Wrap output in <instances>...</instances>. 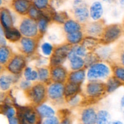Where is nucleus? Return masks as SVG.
<instances>
[{
  "label": "nucleus",
  "mask_w": 124,
  "mask_h": 124,
  "mask_svg": "<svg viewBox=\"0 0 124 124\" xmlns=\"http://www.w3.org/2000/svg\"><path fill=\"white\" fill-rule=\"evenodd\" d=\"M110 74L108 67L102 63H96L91 67L87 73L88 79L94 81L99 79L105 78Z\"/></svg>",
  "instance_id": "obj_1"
},
{
  "label": "nucleus",
  "mask_w": 124,
  "mask_h": 124,
  "mask_svg": "<svg viewBox=\"0 0 124 124\" xmlns=\"http://www.w3.org/2000/svg\"><path fill=\"white\" fill-rule=\"evenodd\" d=\"M38 30V26L36 21L31 18L23 19L19 26L21 33L26 38L35 37L37 35Z\"/></svg>",
  "instance_id": "obj_2"
},
{
  "label": "nucleus",
  "mask_w": 124,
  "mask_h": 124,
  "mask_svg": "<svg viewBox=\"0 0 124 124\" xmlns=\"http://www.w3.org/2000/svg\"><path fill=\"white\" fill-rule=\"evenodd\" d=\"M122 29L118 24H113L107 27L103 33V41L105 43H111L119 38Z\"/></svg>",
  "instance_id": "obj_3"
},
{
  "label": "nucleus",
  "mask_w": 124,
  "mask_h": 124,
  "mask_svg": "<svg viewBox=\"0 0 124 124\" xmlns=\"http://www.w3.org/2000/svg\"><path fill=\"white\" fill-rule=\"evenodd\" d=\"M70 49L71 48L69 45H64L57 48L51 58V64L53 66L57 67L62 64L68 57Z\"/></svg>",
  "instance_id": "obj_4"
},
{
  "label": "nucleus",
  "mask_w": 124,
  "mask_h": 124,
  "mask_svg": "<svg viewBox=\"0 0 124 124\" xmlns=\"http://www.w3.org/2000/svg\"><path fill=\"white\" fill-rule=\"evenodd\" d=\"M46 88L41 84L35 85L29 91V98L36 104L42 102L46 98Z\"/></svg>",
  "instance_id": "obj_5"
},
{
  "label": "nucleus",
  "mask_w": 124,
  "mask_h": 124,
  "mask_svg": "<svg viewBox=\"0 0 124 124\" xmlns=\"http://www.w3.org/2000/svg\"><path fill=\"white\" fill-rule=\"evenodd\" d=\"M75 16L80 23H84L89 17V11L84 2L76 1L75 2Z\"/></svg>",
  "instance_id": "obj_6"
},
{
  "label": "nucleus",
  "mask_w": 124,
  "mask_h": 124,
  "mask_svg": "<svg viewBox=\"0 0 124 124\" xmlns=\"http://www.w3.org/2000/svg\"><path fill=\"white\" fill-rule=\"evenodd\" d=\"M25 65V61L24 57L21 56H16L10 61L7 69L8 71L15 75H18L24 69Z\"/></svg>",
  "instance_id": "obj_7"
},
{
  "label": "nucleus",
  "mask_w": 124,
  "mask_h": 124,
  "mask_svg": "<svg viewBox=\"0 0 124 124\" xmlns=\"http://www.w3.org/2000/svg\"><path fill=\"white\" fill-rule=\"evenodd\" d=\"M47 94L52 100H59L65 94V87L62 83H53L48 87Z\"/></svg>",
  "instance_id": "obj_8"
},
{
  "label": "nucleus",
  "mask_w": 124,
  "mask_h": 124,
  "mask_svg": "<svg viewBox=\"0 0 124 124\" xmlns=\"http://www.w3.org/2000/svg\"><path fill=\"white\" fill-rule=\"evenodd\" d=\"M21 122H24L27 124H39L38 122V116L36 112L30 108H23L21 110Z\"/></svg>",
  "instance_id": "obj_9"
},
{
  "label": "nucleus",
  "mask_w": 124,
  "mask_h": 124,
  "mask_svg": "<svg viewBox=\"0 0 124 124\" xmlns=\"http://www.w3.org/2000/svg\"><path fill=\"white\" fill-rule=\"evenodd\" d=\"M105 87L104 84L92 81L87 85V93L92 97L99 96L104 92Z\"/></svg>",
  "instance_id": "obj_10"
},
{
  "label": "nucleus",
  "mask_w": 124,
  "mask_h": 124,
  "mask_svg": "<svg viewBox=\"0 0 124 124\" xmlns=\"http://www.w3.org/2000/svg\"><path fill=\"white\" fill-rule=\"evenodd\" d=\"M51 77L55 83H62L67 78L66 70L62 67H54L51 70Z\"/></svg>",
  "instance_id": "obj_11"
},
{
  "label": "nucleus",
  "mask_w": 124,
  "mask_h": 124,
  "mask_svg": "<svg viewBox=\"0 0 124 124\" xmlns=\"http://www.w3.org/2000/svg\"><path fill=\"white\" fill-rule=\"evenodd\" d=\"M97 114L92 108L85 109L81 115L82 124H96Z\"/></svg>",
  "instance_id": "obj_12"
},
{
  "label": "nucleus",
  "mask_w": 124,
  "mask_h": 124,
  "mask_svg": "<svg viewBox=\"0 0 124 124\" xmlns=\"http://www.w3.org/2000/svg\"><path fill=\"white\" fill-rule=\"evenodd\" d=\"M0 15L2 27H3L4 30L12 28L13 26V19L10 12L7 8H1Z\"/></svg>",
  "instance_id": "obj_13"
},
{
  "label": "nucleus",
  "mask_w": 124,
  "mask_h": 124,
  "mask_svg": "<svg viewBox=\"0 0 124 124\" xmlns=\"http://www.w3.org/2000/svg\"><path fill=\"white\" fill-rule=\"evenodd\" d=\"M12 5L15 10L21 15H25L27 13H29V9L31 7L30 1L25 0L13 1Z\"/></svg>",
  "instance_id": "obj_14"
},
{
  "label": "nucleus",
  "mask_w": 124,
  "mask_h": 124,
  "mask_svg": "<svg viewBox=\"0 0 124 124\" xmlns=\"http://www.w3.org/2000/svg\"><path fill=\"white\" fill-rule=\"evenodd\" d=\"M21 47L25 54H32L36 48V42L35 40L30 38H23L21 40Z\"/></svg>",
  "instance_id": "obj_15"
},
{
  "label": "nucleus",
  "mask_w": 124,
  "mask_h": 124,
  "mask_svg": "<svg viewBox=\"0 0 124 124\" xmlns=\"http://www.w3.org/2000/svg\"><path fill=\"white\" fill-rule=\"evenodd\" d=\"M103 14V7L101 3L99 1H96L92 4L90 10V15L92 19L98 20L101 18Z\"/></svg>",
  "instance_id": "obj_16"
},
{
  "label": "nucleus",
  "mask_w": 124,
  "mask_h": 124,
  "mask_svg": "<svg viewBox=\"0 0 124 124\" xmlns=\"http://www.w3.org/2000/svg\"><path fill=\"white\" fill-rule=\"evenodd\" d=\"M87 33L92 36H100L103 31V26L100 22L93 23L88 24L86 29Z\"/></svg>",
  "instance_id": "obj_17"
},
{
  "label": "nucleus",
  "mask_w": 124,
  "mask_h": 124,
  "mask_svg": "<svg viewBox=\"0 0 124 124\" xmlns=\"http://www.w3.org/2000/svg\"><path fill=\"white\" fill-rule=\"evenodd\" d=\"M4 36L7 39L12 42H16L19 41L21 36L20 31L15 28H10L4 30Z\"/></svg>",
  "instance_id": "obj_18"
},
{
  "label": "nucleus",
  "mask_w": 124,
  "mask_h": 124,
  "mask_svg": "<svg viewBox=\"0 0 124 124\" xmlns=\"http://www.w3.org/2000/svg\"><path fill=\"white\" fill-rule=\"evenodd\" d=\"M85 77V72L84 70H80L72 72L69 75V80L70 82L79 85L82 83Z\"/></svg>",
  "instance_id": "obj_19"
},
{
  "label": "nucleus",
  "mask_w": 124,
  "mask_h": 124,
  "mask_svg": "<svg viewBox=\"0 0 124 124\" xmlns=\"http://www.w3.org/2000/svg\"><path fill=\"white\" fill-rule=\"evenodd\" d=\"M37 111L39 113V115L41 117L46 119L53 117L54 115V111L53 110V109H52L50 107L45 105V104L38 107V108H37Z\"/></svg>",
  "instance_id": "obj_20"
},
{
  "label": "nucleus",
  "mask_w": 124,
  "mask_h": 124,
  "mask_svg": "<svg viewBox=\"0 0 124 124\" xmlns=\"http://www.w3.org/2000/svg\"><path fill=\"white\" fill-rule=\"evenodd\" d=\"M15 75H1L0 78V87L2 90H7L10 87L11 84L15 81Z\"/></svg>",
  "instance_id": "obj_21"
},
{
  "label": "nucleus",
  "mask_w": 124,
  "mask_h": 124,
  "mask_svg": "<svg viewBox=\"0 0 124 124\" xmlns=\"http://www.w3.org/2000/svg\"><path fill=\"white\" fill-rule=\"evenodd\" d=\"M64 30L68 34L80 31L81 26L77 22L73 20H67L64 23Z\"/></svg>",
  "instance_id": "obj_22"
},
{
  "label": "nucleus",
  "mask_w": 124,
  "mask_h": 124,
  "mask_svg": "<svg viewBox=\"0 0 124 124\" xmlns=\"http://www.w3.org/2000/svg\"><path fill=\"white\" fill-rule=\"evenodd\" d=\"M79 85L69 82L65 87V95L66 97L75 96L76 93L79 91Z\"/></svg>",
  "instance_id": "obj_23"
},
{
  "label": "nucleus",
  "mask_w": 124,
  "mask_h": 124,
  "mask_svg": "<svg viewBox=\"0 0 124 124\" xmlns=\"http://www.w3.org/2000/svg\"><path fill=\"white\" fill-rule=\"evenodd\" d=\"M122 85V82L115 77L109 79L106 84V89L108 93H112Z\"/></svg>",
  "instance_id": "obj_24"
},
{
  "label": "nucleus",
  "mask_w": 124,
  "mask_h": 124,
  "mask_svg": "<svg viewBox=\"0 0 124 124\" xmlns=\"http://www.w3.org/2000/svg\"><path fill=\"white\" fill-rule=\"evenodd\" d=\"M70 67L75 71L80 70L85 65L84 60L79 56H75L70 60Z\"/></svg>",
  "instance_id": "obj_25"
},
{
  "label": "nucleus",
  "mask_w": 124,
  "mask_h": 124,
  "mask_svg": "<svg viewBox=\"0 0 124 124\" xmlns=\"http://www.w3.org/2000/svg\"><path fill=\"white\" fill-rule=\"evenodd\" d=\"M110 119V115L105 110L99 111L97 114L96 124H108Z\"/></svg>",
  "instance_id": "obj_26"
},
{
  "label": "nucleus",
  "mask_w": 124,
  "mask_h": 124,
  "mask_svg": "<svg viewBox=\"0 0 124 124\" xmlns=\"http://www.w3.org/2000/svg\"><path fill=\"white\" fill-rule=\"evenodd\" d=\"M10 52L6 46H1L0 48V62L1 65L5 64L10 59Z\"/></svg>",
  "instance_id": "obj_27"
},
{
  "label": "nucleus",
  "mask_w": 124,
  "mask_h": 124,
  "mask_svg": "<svg viewBox=\"0 0 124 124\" xmlns=\"http://www.w3.org/2000/svg\"><path fill=\"white\" fill-rule=\"evenodd\" d=\"M67 41L72 44H76L81 41L82 39V33L81 31L67 34Z\"/></svg>",
  "instance_id": "obj_28"
},
{
  "label": "nucleus",
  "mask_w": 124,
  "mask_h": 124,
  "mask_svg": "<svg viewBox=\"0 0 124 124\" xmlns=\"http://www.w3.org/2000/svg\"><path fill=\"white\" fill-rule=\"evenodd\" d=\"M29 15L30 16V18L34 20H39L41 18L44 16L43 13L42 11L38 9L36 7L34 6H31L29 11Z\"/></svg>",
  "instance_id": "obj_29"
},
{
  "label": "nucleus",
  "mask_w": 124,
  "mask_h": 124,
  "mask_svg": "<svg viewBox=\"0 0 124 124\" xmlns=\"http://www.w3.org/2000/svg\"><path fill=\"white\" fill-rule=\"evenodd\" d=\"M24 77L25 78V79L29 81H35L38 78V73L37 71L32 70L30 67L25 68L24 70Z\"/></svg>",
  "instance_id": "obj_30"
},
{
  "label": "nucleus",
  "mask_w": 124,
  "mask_h": 124,
  "mask_svg": "<svg viewBox=\"0 0 124 124\" xmlns=\"http://www.w3.org/2000/svg\"><path fill=\"white\" fill-rule=\"evenodd\" d=\"M48 24V18L44 15L41 19L39 20L38 26V30L41 33L43 34L46 32L47 30V27Z\"/></svg>",
  "instance_id": "obj_31"
},
{
  "label": "nucleus",
  "mask_w": 124,
  "mask_h": 124,
  "mask_svg": "<svg viewBox=\"0 0 124 124\" xmlns=\"http://www.w3.org/2000/svg\"><path fill=\"white\" fill-rule=\"evenodd\" d=\"M115 77L122 83H124V67H116L114 70Z\"/></svg>",
  "instance_id": "obj_32"
},
{
  "label": "nucleus",
  "mask_w": 124,
  "mask_h": 124,
  "mask_svg": "<svg viewBox=\"0 0 124 124\" xmlns=\"http://www.w3.org/2000/svg\"><path fill=\"white\" fill-rule=\"evenodd\" d=\"M38 79L42 82L47 81L49 77V71L46 68H40L38 71Z\"/></svg>",
  "instance_id": "obj_33"
},
{
  "label": "nucleus",
  "mask_w": 124,
  "mask_h": 124,
  "mask_svg": "<svg viewBox=\"0 0 124 124\" xmlns=\"http://www.w3.org/2000/svg\"><path fill=\"white\" fill-rule=\"evenodd\" d=\"M2 112L7 117L8 119H10L13 118V117H15L16 111L15 109L13 107H12L8 106V105H6L2 110Z\"/></svg>",
  "instance_id": "obj_34"
},
{
  "label": "nucleus",
  "mask_w": 124,
  "mask_h": 124,
  "mask_svg": "<svg viewBox=\"0 0 124 124\" xmlns=\"http://www.w3.org/2000/svg\"><path fill=\"white\" fill-rule=\"evenodd\" d=\"M41 50L44 55L50 56L52 53L53 51V47L48 42L43 43L41 46Z\"/></svg>",
  "instance_id": "obj_35"
},
{
  "label": "nucleus",
  "mask_w": 124,
  "mask_h": 124,
  "mask_svg": "<svg viewBox=\"0 0 124 124\" xmlns=\"http://www.w3.org/2000/svg\"><path fill=\"white\" fill-rule=\"evenodd\" d=\"M97 61L96 56L94 55L93 54H87L86 55L85 58L84 59L85 64L87 66H92L93 64H96V62Z\"/></svg>",
  "instance_id": "obj_36"
},
{
  "label": "nucleus",
  "mask_w": 124,
  "mask_h": 124,
  "mask_svg": "<svg viewBox=\"0 0 124 124\" xmlns=\"http://www.w3.org/2000/svg\"><path fill=\"white\" fill-rule=\"evenodd\" d=\"M67 18L66 14L64 12H59V13H55L53 17L54 21L59 23H64L66 22V19Z\"/></svg>",
  "instance_id": "obj_37"
},
{
  "label": "nucleus",
  "mask_w": 124,
  "mask_h": 124,
  "mask_svg": "<svg viewBox=\"0 0 124 124\" xmlns=\"http://www.w3.org/2000/svg\"><path fill=\"white\" fill-rule=\"evenodd\" d=\"M76 54L77 56L85 57L87 54V48L84 46H77L76 45Z\"/></svg>",
  "instance_id": "obj_38"
},
{
  "label": "nucleus",
  "mask_w": 124,
  "mask_h": 124,
  "mask_svg": "<svg viewBox=\"0 0 124 124\" xmlns=\"http://www.w3.org/2000/svg\"><path fill=\"white\" fill-rule=\"evenodd\" d=\"M119 61L122 66L124 67V41L121 43L118 50Z\"/></svg>",
  "instance_id": "obj_39"
},
{
  "label": "nucleus",
  "mask_w": 124,
  "mask_h": 124,
  "mask_svg": "<svg viewBox=\"0 0 124 124\" xmlns=\"http://www.w3.org/2000/svg\"><path fill=\"white\" fill-rule=\"evenodd\" d=\"M33 6L36 7L38 9L40 10L46 8L48 6V1L46 0H42V1H34L33 2Z\"/></svg>",
  "instance_id": "obj_40"
},
{
  "label": "nucleus",
  "mask_w": 124,
  "mask_h": 124,
  "mask_svg": "<svg viewBox=\"0 0 124 124\" xmlns=\"http://www.w3.org/2000/svg\"><path fill=\"white\" fill-rule=\"evenodd\" d=\"M42 124H60L58 119L55 116L47 118L43 121Z\"/></svg>",
  "instance_id": "obj_41"
},
{
  "label": "nucleus",
  "mask_w": 124,
  "mask_h": 124,
  "mask_svg": "<svg viewBox=\"0 0 124 124\" xmlns=\"http://www.w3.org/2000/svg\"><path fill=\"white\" fill-rule=\"evenodd\" d=\"M98 54L101 57L106 58L110 54V50L108 48H102L98 51Z\"/></svg>",
  "instance_id": "obj_42"
},
{
  "label": "nucleus",
  "mask_w": 124,
  "mask_h": 124,
  "mask_svg": "<svg viewBox=\"0 0 124 124\" xmlns=\"http://www.w3.org/2000/svg\"><path fill=\"white\" fill-rule=\"evenodd\" d=\"M30 86H31V83H30V81H27V80L22 81L20 84L21 88L24 90L28 89V88H30Z\"/></svg>",
  "instance_id": "obj_43"
},
{
  "label": "nucleus",
  "mask_w": 124,
  "mask_h": 124,
  "mask_svg": "<svg viewBox=\"0 0 124 124\" xmlns=\"http://www.w3.org/2000/svg\"><path fill=\"white\" fill-rule=\"evenodd\" d=\"M79 100H80L78 96H75L71 98V100H70V103L71 105H76V104H77L79 102Z\"/></svg>",
  "instance_id": "obj_44"
},
{
  "label": "nucleus",
  "mask_w": 124,
  "mask_h": 124,
  "mask_svg": "<svg viewBox=\"0 0 124 124\" xmlns=\"http://www.w3.org/2000/svg\"><path fill=\"white\" fill-rule=\"evenodd\" d=\"M8 120V124H19L20 121L18 119V117H14L13 118H11Z\"/></svg>",
  "instance_id": "obj_45"
},
{
  "label": "nucleus",
  "mask_w": 124,
  "mask_h": 124,
  "mask_svg": "<svg viewBox=\"0 0 124 124\" xmlns=\"http://www.w3.org/2000/svg\"><path fill=\"white\" fill-rule=\"evenodd\" d=\"M121 108L123 113H124V95L121 101Z\"/></svg>",
  "instance_id": "obj_46"
},
{
  "label": "nucleus",
  "mask_w": 124,
  "mask_h": 124,
  "mask_svg": "<svg viewBox=\"0 0 124 124\" xmlns=\"http://www.w3.org/2000/svg\"><path fill=\"white\" fill-rule=\"evenodd\" d=\"M108 124H124L122 122L119 121H110Z\"/></svg>",
  "instance_id": "obj_47"
},
{
  "label": "nucleus",
  "mask_w": 124,
  "mask_h": 124,
  "mask_svg": "<svg viewBox=\"0 0 124 124\" xmlns=\"http://www.w3.org/2000/svg\"><path fill=\"white\" fill-rule=\"evenodd\" d=\"M60 124H70V121L68 119H65L63 120L61 122Z\"/></svg>",
  "instance_id": "obj_48"
},
{
  "label": "nucleus",
  "mask_w": 124,
  "mask_h": 124,
  "mask_svg": "<svg viewBox=\"0 0 124 124\" xmlns=\"http://www.w3.org/2000/svg\"><path fill=\"white\" fill-rule=\"evenodd\" d=\"M20 124H26V123H24V122H21Z\"/></svg>",
  "instance_id": "obj_49"
},
{
  "label": "nucleus",
  "mask_w": 124,
  "mask_h": 124,
  "mask_svg": "<svg viewBox=\"0 0 124 124\" xmlns=\"http://www.w3.org/2000/svg\"><path fill=\"white\" fill-rule=\"evenodd\" d=\"M123 29H124V24H123Z\"/></svg>",
  "instance_id": "obj_50"
},
{
  "label": "nucleus",
  "mask_w": 124,
  "mask_h": 124,
  "mask_svg": "<svg viewBox=\"0 0 124 124\" xmlns=\"http://www.w3.org/2000/svg\"><path fill=\"white\" fill-rule=\"evenodd\" d=\"M123 115H124V113H123Z\"/></svg>",
  "instance_id": "obj_51"
}]
</instances>
